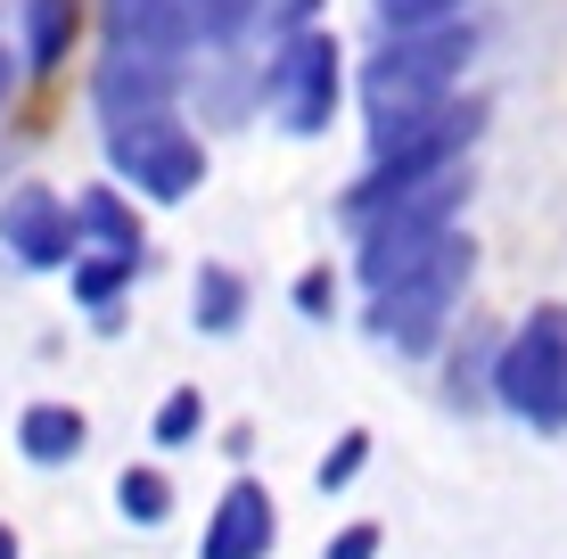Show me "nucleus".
Instances as JSON below:
<instances>
[{
    "instance_id": "f257e3e1",
    "label": "nucleus",
    "mask_w": 567,
    "mask_h": 559,
    "mask_svg": "<svg viewBox=\"0 0 567 559\" xmlns=\"http://www.w3.org/2000/svg\"><path fill=\"white\" fill-rule=\"evenodd\" d=\"M468 42H477V33H468L461 17H444V25H403V33H386V50H370V66H362V132H370V157L420 141V132L461 100Z\"/></svg>"
},
{
    "instance_id": "f3484780",
    "label": "nucleus",
    "mask_w": 567,
    "mask_h": 559,
    "mask_svg": "<svg viewBox=\"0 0 567 559\" xmlns=\"http://www.w3.org/2000/svg\"><path fill=\"white\" fill-rule=\"evenodd\" d=\"M362 469H370V428H346L338 445L321 453V469H312V486H321V494H346V486H354Z\"/></svg>"
},
{
    "instance_id": "4be33fe9",
    "label": "nucleus",
    "mask_w": 567,
    "mask_h": 559,
    "mask_svg": "<svg viewBox=\"0 0 567 559\" xmlns=\"http://www.w3.org/2000/svg\"><path fill=\"white\" fill-rule=\"evenodd\" d=\"M9 91H17V58L0 50V107H9Z\"/></svg>"
},
{
    "instance_id": "f03ea898",
    "label": "nucleus",
    "mask_w": 567,
    "mask_h": 559,
    "mask_svg": "<svg viewBox=\"0 0 567 559\" xmlns=\"http://www.w3.org/2000/svg\"><path fill=\"white\" fill-rule=\"evenodd\" d=\"M107 141V173L148 206H182L198 198L206 182V141L182 124V107H141V115H107L100 124Z\"/></svg>"
},
{
    "instance_id": "1a4fd4ad",
    "label": "nucleus",
    "mask_w": 567,
    "mask_h": 559,
    "mask_svg": "<svg viewBox=\"0 0 567 559\" xmlns=\"http://www.w3.org/2000/svg\"><path fill=\"white\" fill-rule=\"evenodd\" d=\"M100 25L107 42L173 58V66H189V50H198V9L189 0H100Z\"/></svg>"
},
{
    "instance_id": "6e6552de",
    "label": "nucleus",
    "mask_w": 567,
    "mask_h": 559,
    "mask_svg": "<svg viewBox=\"0 0 567 559\" xmlns=\"http://www.w3.org/2000/svg\"><path fill=\"white\" fill-rule=\"evenodd\" d=\"M173 91H182V66L173 58H148V50H124L107 42L91 58V115H141V107H173Z\"/></svg>"
},
{
    "instance_id": "412c9836",
    "label": "nucleus",
    "mask_w": 567,
    "mask_h": 559,
    "mask_svg": "<svg viewBox=\"0 0 567 559\" xmlns=\"http://www.w3.org/2000/svg\"><path fill=\"white\" fill-rule=\"evenodd\" d=\"M189 9H198V33H239L264 0H189Z\"/></svg>"
},
{
    "instance_id": "9d476101",
    "label": "nucleus",
    "mask_w": 567,
    "mask_h": 559,
    "mask_svg": "<svg viewBox=\"0 0 567 559\" xmlns=\"http://www.w3.org/2000/svg\"><path fill=\"white\" fill-rule=\"evenodd\" d=\"M83 445H91V420L74 403H25L17 412V453L33 469H66V460H83Z\"/></svg>"
},
{
    "instance_id": "ddd939ff",
    "label": "nucleus",
    "mask_w": 567,
    "mask_h": 559,
    "mask_svg": "<svg viewBox=\"0 0 567 559\" xmlns=\"http://www.w3.org/2000/svg\"><path fill=\"white\" fill-rule=\"evenodd\" d=\"M189 321H198L206 338H239V321H247V280L230 272V263H198V280H189Z\"/></svg>"
},
{
    "instance_id": "4468645a",
    "label": "nucleus",
    "mask_w": 567,
    "mask_h": 559,
    "mask_svg": "<svg viewBox=\"0 0 567 559\" xmlns=\"http://www.w3.org/2000/svg\"><path fill=\"white\" fill-rule=\"evenodd\" d=\"M74 25H83V0H25V66L58 74L74 50Z\"/></svg>"
},
{
    "instance_id": "2eb2a0df",
    "label": "nucleus",
    "mask_w": 567,
    "mask_h": 559,
    "mask_svg": "<svg viewBox=\"0 0 567 559\" xmlns=\"http://www.w3.org/2000/svg\"><path fill=\"white\" fill-rule=\"evenodd\" d=\"M115 510H124L132 527H165L173 518V477L156 469V460H132V469L115 477Z\"/></svg>"
},
{
    "instance_id": "0eeeda50",
    "label": "nucleus",
    "mask_w": 567,
    "mask_h": 559,
    "mask_svg": "<svg viewBox=\"0 0 567 559\" xmlns=\"http://www.w3.org/2000/svg\"><path fill=\"white\" fill-rule=\"evenodd\" d=\"M280 551V503H271L264 477H230L223 503L206 510L198 559H271Z\"/></svg>"
},
{
    "instance_id": "f8f14e48",
    "label": "nucleus",
    "mask_w": 567,
    "mask_h": 559,
    "mask_svg": "<svg viewBox=\"0 0 567 559\" xmlns=\"http://www.w3.org/2000/svg\"><path fill=\"white\" fill-rule=\"evenodd\" d=\"M74 230H83V247H124V256H141V247H148L141 206H132L115 182H91L83 198H74Z\"/></svg>"
},
{
    "instance_id": "39448f33",
    "label": "nucleus",
    "mask_w": 567,
    "mask_h": 559,
    "mask_svg": "<svg viewBox=\"0 0 567 559\" xmlns=\"http://www.w3.org/2000/svg\"><path fill=\"white\" fill-rule=\"evenodd\" d=\"M338 91H346V66H338V33L305 25L288 33L280 50L264 58V107L288 141H321L329 115H338Z\"/></svg>"
},
{
    "instance_id": "7ed1b4c3",
    "label": "nucleus",
    "mask_w": 567,
    "mask_h": 559,
    "mask_svg": "<svg viewBox=\"0 0 567 559\" xmlns=\"http://www.w3.org/2000/svg\"><path fill=\"white\" fill-rule=\"evenodd\" d=\"M468 272H477V247H468V230H453L427 263L395 272L386 288H370V338L395 345V354H436V338L453 330V313H461Z\"/></svg>"
},
{
    "instance_id": "dca6fc26",
    "label": "nucleus",
    "mask_w": 567,
    "mask_h": 559,
    "mask_svg": "<svg viewBox=\"0 0 567 559\" xmlns=\"http://www.w3.org/2000/svg\"><path fill=\"white\" fill-rule=\"evenodd\" d=\"M206 436V395L198 387H173L165 403H156V420H148V445L156 453H189Z\"/></svg>"
},
{
    "instance_id": "a211bd4d",
    "label": "nucleus",
    "mask_w": 567,
    "mask_h": 559,
    "mask_svg": "<svg viewBox=\"0 0 567 559\" xmlns=\"http://www.w3.org/2000/svg\"><path fill=\"white\" fill-rule=\"evenodd\" d=\"M370 9H379L386 33H403V25H444V17H461L468 0H370Z\"/></svg>"
},
{
    "instance_id": "423d86ee",
    "label": "nucleus",
    "mask_w": 567,
    "mask_h": 559,
    "mask_svg": "<svg viewBox=\"0 0 567 559\" xmlns=\"http://www.w3.org/2000/svg\"><path fill=\"white\" fill-rule=\"evenodd\" d=\"M0 247H9L25 272H66L74 247H83V230H74V206L58 198L50 182H17L9 198H0Z\"/></svg>"
},
{
    "instance_id": "aec40b11",
    "label": "nucleus",
    "mask_w": 567,
    "mask_h": 559,
    "mask_svg": "<svg viewBox=\"0 0 567 559\" xmlns=\"http://www.w3.org/2000/svg\"><path fill=\"white\" fill-rule=\"evenodd\" d=\"M379 544H386L379 518H354V527H338V535L321 544V559H379Z\"/></svg>"
},
{
    "instance_id": "5701e85b",
    "label": "nucleus",
    "mask_w": 567,
    "mask_h": 559,
    "mask_svg": "<svg viewBox=\"0 0 567 559\" xmlns=\"http://www.w3.org/2000/svg\"><path fill=\"white\" fill-rule=\"evenodd\" d=\"M0 559H25V551H17V527H9V518H0Z\"/></svg>"
},
{
    "instance_id": "9b49d317",
    "label": "nucleus",
    "mask_w": 567,
    "mask_h": 559,
    "mask_svg": "<svg viewBox=\"0 0 567 559\" xmlns=\"http://www.w3.org/2000/svg\"><path fill=\"white\" fill-rule=\"evenodd\" d=\"M66 280H74V304L100 313V330H115V304H124V288L141 280V256H124V247H74Z\"/></svg>"
},
{
    "instance_id": "6ab92c4d",
    "label": "nucleus",
    "mask_w": 567,
    "mask_h": 559,
    "mask_svg": "<svg viewBox=\"0 0 567 559\" xmlns=\"http://www.w3.org/2000/svg\"><path fill=\"white\" fill-rule=\"evenodd\" d=\"M297 313H305V321H329V313H338V272H329V263L297 272Z\"/></svg>"
},
{
    "instance_id": "20e7f679",
    "label": "nucleus",
    "mask_w": 567,
    "mask_h": 559,
    "mask_svg": "<svg viewBox=\"0 0 567 559\" xmlns=\"http://www.w3.org/2000/svg\"><path fill=\"white\" fill-rule=\"evenodd\" d=\"M494 403L526 428H567V304H535L494 354Z\"/></svg>"
}]
</instances>
